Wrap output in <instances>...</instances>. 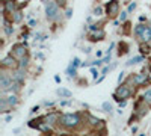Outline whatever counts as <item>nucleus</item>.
Instances as JSON below:
<instances>
[{"instance_id": "1", "label": "nucleus", "mask_w": 151, "mask_h": 136, "mask_svg": "<svg viewBox=\"0 0 151 136\" xmlns=\"http://www.w3.org/2000/svg\"><path fill=\"white\" fill-rule=\"evenodd\" d=\"M60 121L67 129H74L79 126L80 122V117L77 114H67V115H62L60 117Z\"/></svg>"}, {"instance_id": "2", "label": "nucleus", "mask_w": 151, "mask_h": 136, "mask_svg": "<svg viewBox=\"0 0 151 136\" xmlns=\"http://www.w3.org/2000/svg\"><path fill=\"white\" fill-rule=\"evenodd\" d=\"M118 9H119V2L118 0H110V2L106 5V12L110 18H113L118 14Z\"/></svg>"}, {"instance_id": "3", "label": "nucleus", "mask_w": 151, "mask_h": 136, "mask_svg": "<svg viewBox=\"0 0 151 136\" xmlns=\"http://www.w3.org/2000/svg\"><path fill=\"white\" fill-rule=\"evenodd\" d=\"M132 95V91L127 88V86H119L116 89V92L113 94V98H115L116 101H121V98H129Z\"/></svg>"}, {"instance_id": "4", "label": "nucleus", "mask_w": 151, "mask_h": 136, "mask_svg": "<svg viewBox=\"0 0 151 136\" xmlns=\"http://www.w3.org/2000/svg\"><path fill=\"white\" fill-rule=\"evenodd\" d=\"M45 15L48 20H55L58 15V5L56 3H47L45 6Z\"/></svg>"}, {"instance_id": "5", "label": "nucleus", "mask_w": 151, "mask_h": 136, "mask_svg": "<svg viewBox=\"0 0 151 136\" xmlns=\"http://www.w3.org/2000/svg\"><path fill=\"white\" fill-rule=\"evenodd\" d=\"M12 50H14V56H18V58L26 56V53H27L26 44H15L14 47H12Z\"/></svg>"}, {"instance_id": "6", "label": "nucleus", "mask_w": 151, "mask_h": 136, "mask_svg": "<svg viewBox=\"0 0 151 136\" xmlns=\"http://www.w3.org/2000/svg\"><path fill=\"white\" fill-rule=\"evenodd\" d=\"M12 85H14V82H12L8 76H2V77H0V88H2V91L9 89Z\"/></svg>"}, {"instance_id": "7", "label": "nucleus", "mask_w": 151, "mask_h": 136, "mask_svg": "<svg viewBox=\"0 0 151 136\" xmlns=\"http://www.w3.org/2000/svg\"><path fill=\"white\" fill-rule=\"evenodd\" d=\"M59 118H60V115H59L58 112H53V114H48V115L44 118V121L47 122V124H56Z\"/></svg>"}, {"instance_id": "8", "label": "nucleus", "mask_w": 151, "mask_h": 136, "mask_svg": "<svg viewBox=\"0 0 151 136\" xmlns=\"http://www.w3.org/2000/svg\"><path fill=\"white\" fill-rule=\"evenodd\" d=\"M3 67H6V68H15V67H17L15 59L12 58V56H6V58L3 59Z\"/></svg>"}, {"instance_id": "9", "label": "nucleus", "mask_w": 151, "mask_h": 136, "mask_svg": "<svg viewBox=\"0 0 151 136\" xmlns=\"http://www.w3.org/2000/svg\"><path fill=\"white\" fill-rule=\"evenodd\" d=\"M139 38H141L142 41H145V42H148V41L151 40V27H144V30H142V33L139 35Z\"/></svg>"}, {"instance_id": "10", "label": "nucleus", "mask_w": 151, "mask_h": 136, "mask_svg": "<svg viewBox=\"0 0 151 136\" xmlns=\"http://www.w3.org/2000/svg\"><path fill=\"white\" fill-rule=\"evenodd\" d=\"M42 121H44V118L32 119V121H29V127H32V129H41V126H42Z\"/></svg>"}, {"instance_id": "11", "label": "nucleus", "mask_w": 151, "mask_h": 136, "mask_svg": "<svg viewBox=\"0 0 151 136\" xmlns=\"http://www.w3.org/2000/svg\"><path fill=\"white\" fill-rule=\"evenodd\" d=\"M88 119H89L91 126H94V127H103V126H104V124H103V121H100L98 118H95V117H92V115L88 117Z\"/></svg>"}, {"instance_id": "12", "label": "nucleus", "mask_w": 151, "mask_h": 136, "mask_svg": "<svg viewBox=\"0 0 151 136\" xmlns=\"http://www.w3.org/2000/svg\"><path fill=\"white\" fill-rule=\"evenodd\" d=\"M104 38V32L101 30V29H97V30H94V35H92V41H100V40H103Z\"/></svg>"}, {"instance_id": "13", "label": "nucleus", "mask_w": 151, "mask_h": 136, "mask_svg": "<svg viewBox=\"0 0 151 136\" xmlns=\"http://www.w3.org/2000/svg\"><path fill=\"white\" fill-rule=\"evenodd\" d=\"M145 100H142V101H137L136 103V114L139 115V117H142V115H145V112H147V109L145 107H142V103H144Z\"/></svg>"}, {"instance_id": "14", "label": "nucleus", "mask_w": 151, "mask_h": 136, "mask_svg": "<svg viewBox=\"0 0 151 136\" xmlns=\"http://www.w3.org/2000/svg\"><path fill=\"white\" fill-rule=\"evenodd\" d=\"M147 77H148V74H137V76L133 79V82H134L136 85H141V83H144V82L147 80Z\"/></svg>"}, {"instance_id": "15", "label": "nucleus", "mask_w": 151, "mask_h": 136, "mask_svg": "<svg viewBox=\"0 0 151 136\" xmlns=\"http://www.w3.org/2000/svg\"><path fill=\"white\" fill-rule=\"evenodd\" d=\"M12 77H14V80H15V82H21V80H23V77H24V71H23V68H21V70H18V71H15Z\"/></svg>"}, {"instance_id": "16", "label": "nucleus", "mask_w": 151, "mask_h": 136, "mask_svg": "<svg viewBox=\"0 0 151 136\" xmlns=\"http://www.w3.org/2000/svg\"><path fill=\"white\" fill-rule=\"evenodd\" d=\"M14 9H15L14 2H8V3H5V9H3V12H5V14H9V12H14Z\"/></svg>"}, {"instance_id": "17", "label": "nucleus", "mask_w": 151, "mask_h": 136, "mask_svg": "<svg viewBox=\"0 0 151 136\" xmlns=\"http://www.w3.org/2000/svg\"><path fill=\"white\" fill-rule=\"evenodd\" d=\"M6 100H8V103H9L11 106H14V104H17V103H18V98H17V95H15V94H11V95H8Z\"/></svg>"}, {"instance_id": "18", "label": "nucleus", "mask_w": 151, "mask_h": 136, "mask_svg": "<svg viewBox=\"0 0 151 136\" xmlns=\"http://www.w3.org/2000/svg\"><path fill=\"white\" fill-rule=\"evenodd\" d=\"M58 94H59L60 97H65V98L71 97V91H68V89H65V88H59V89H58Z\"/></svg>"}, {"instance_id": "19", "label": "nucleus", "mask_w": 151, "mask_h": 136, "mask_svg": "<svg viewBox=\"0 0 151 136\" xmlns=\"http://www.w3.org/2000/svg\"><path fill=\"white\" fill-rule=\"evenodd\" d=\"M127 52H129V45L125 44V42H121V44H119V52H118V55L121 56V55H125Z\"/></svg>"}, {"instance_id": "20", "label": "nucleus", "mask_w": 151, "mask_h": 136, "mask_svg": "<svg viewBox=\"0 0 151 136\" xmlns=\"http://www.w3.org/2000/svg\"><path fill=\"white\" fill-rule=\"evenodd\" d=\"M27 62H29V58H27V56H23V58L20 59V64H18V67H20V68H24V67L27 65Z\"/></svg>"}, {"instance_id": "21", "label": "nucleus", "mask_w": 151, "mask_h": 136, "mask_svg": "<svg viewBox=\"0 0 151 136\" xmlns=\"http://www.w3.org/2000/svg\"><path fill=\"white\" fill-rule=\"evenodd\" d=\"M21 18H23V14H21L20 11H15V12H14V21H15V23H20Z\"/></svg>"}, {"instance_id": "22", "label": "nucleus", "mask_w": 151, "mask_h": 136, "mask_svg": "<svg viewBox=\"0 0 151 136\" xmlns=\"http://www.w3.org/2000/svg\"><path fill=\"white\" fill-rule=\"evenodd\" d=\"M144 100H145V103H148V104L151 106V89L144 94Z\"/></svg>"}, {"instance_id": "23", "label": "nucleus", "mask_w": 151, "mask_h": 136, "mask_svg": "<svg viewBox=\"0 0 151 136\" xmlns=\"http://www.w3.org/2000/svg\"><path fill=\"white\" fill-rule=\"evenodd\" d=\"M101 107H103V110H104V112H112V104H110L109 101H104Z\"/></svg>"}, {"instance_id": "24", "label": "nucleus", "mask_w": 151, "mask_h": 136, "mask_svg": "<svg viewBox=\"0 0 151 136\" xmlns=\"http://www.w3.org/2000/svg\"><path fill=\"white\" fill-rule=\"evenodd\" d=\"M142 60V58L141 56H136V58H133V59H130L129 62H127V65H133V64H137V62H141Z\"/></svg>"}, {"instance_id": "25", "label": "nucleus", "mask_w": 151, "mask_h": 136, "mask_svg": "<svg viewBox=\"0 0 151 136\" xmlns=\"http://www.w3.org/2000/svg\"><path fill=\"white\" fill-rule=\"evenodd\" d=\"M144 27H145V26H144V24H139V26H136V29H134V33H136L137 36H139V35L142 33V30H144Z\"/></svg>"}, {"instance_id": "26", "label": "nucleus", "mask_w": 151, "mask_h": 136, "mask_svg": "<svg viewBox=\"0 0 151 136\" xmlns=\"http://www.w3.org/2000/svg\"><path fill=\"white\" fill-rule=\"evenodd\" d=\"M68 74H70V76H74V74H76V67L73 64L68 67Z\"/></svg>"}, {"instance_id": "27", "label": "nucleus", "mask_w": 151, "mask_h": 136, "mask_svg": "<svg viewBox=\"0 0 151 136\" xmlns=\"http://www.w3.org/2000/svg\"><path fill=\"white\" fill-rule=\"evenodd\" d=\"M139 50H141L142 53H145V55H147V53L150 52V47H148V45H141V47H139Z\"/></svg>"}, {"instance_id": "28", "label": "nucleus", "mask_w": 151, "mask_h": 136, "mask_svg": "<svg viewBox=\"0 0 151 136\" xmlns=\"http://www.w3.org/2000/svg\"><path fill=\"white\" fill-rule=\"evenodd\" d=\"M101 12H103V9L100 8V6H97V8L94 9V14H95V15H101Z\"/></svg>"}, {"instance_id": "29", "label": "nucleus", "mask_w": 151, "mask_h": 136, "mask_svg": "<svg viewBox=\"0 0 151 136\" xmlns=\"http://www.w3.org/2000/svg\"><path fill=\"white\" fill-rule=\"evenodd\" d=\"M127 14H129V11H124V12H121V17H119V18H121V21H124L125 18H127Z\"/></svg>"}, {"instance_id": "30", "label": "nucleus", "mask_w": 151, "mask_h": 136, "mask_svg": "<svg viewBox=\"0 0 151 136\" xmlns=\"http://www.w3.org/2000/svg\"><path fill=\"white\" fill-rule=\"evenodd\" d=\"M91 73H92V76H94V79L97 80V77H98V71H97V70H95V68L92 67V68H91Z\"/></svg>"}, {"instance_id": "31", "label": "nucleus", "mask_w": 151, "mask_h": 136, "mask_svg": "<svg viewBox=\"0 0 151 136\" xmlns=\"http://www.w3.org/2000/svg\"><path fill=\"white\" fill-rule=\"evenodd\" d=\"M134 8H136V3L133 2V3H130V6H129V12H133L134 11Z\"/></svg>"}, {"instance_id": "32", "label": "nucleus", "mask_w": 151, "mask_h": 136, "mask_svg": "<svg viewBox=\"0 0 151 136\" xmlns=\"http://www.w3.org/2000/svg\"><path fill=\"white\" fill-rule=\"evenodd\" d=\"M5 30H6V35H11L12 32H14V29H12V27H9V26H6V29H5Z\"/></svg>"}, {"instance_id": "33", "label": "nucleus", "mask_w": 151, "mask_h": 136, "mask_svg": "<svg viewBox=\"0 0 151 136\" xmlns=\"http://www.w3.org/2000/svg\"><path fill=\"white\" fill-rule=\"evenodd\" d=\"M73 65H74V67L80 65V60H79V58H74V62H73Z\"/></svg>"}, {"instance_id": "34", "label": "nucleus", "mask_w": 151, "mask_h": 136, "mask_svg": "<svg viewBox=\"0 0 151 136\" xmlns=\"http://www.w3.org/2000/svg\"><path fill=\"white\" fill-rule=\"evenodd\" d=\"M65 3H67V0H58V5L60 6H65Z\"/></svg>"}, {"instance_id": "35", "label": "nucleus", "mask_w": 151, "mask_h": 136, "mask_svg": "<svg viewBox=\"0 0 151 136\" xmlns=\"http://www.w3.org/2000/svg\"><path fill=\"white\" fill-rule=\"evenodd\" d=\"M71 15H73V9H68L67 11V18H70Z\"/></svg>"}, {"instance_id": "36", "label": "nucleus", "mask_w": 151, "mask_h": 136, "mask_svg": "<svg viewBox=\"0 0 151 136\" xmlns=\"http://www.w3.org/2000/svg\"><path fill=\"white\" fill-rule=\"evenodd\" d=\"M124 79V73H121L119 76H118V83H121V80Z\"/></svg>"}, {"instance_id": "37", "label": "nucleus", "mask_w": 151, "mask_h": 136, "mask_svg": "<svg viewBox=\"0 0 151 136\" xmlns=\"http://www.w3.org/2000/svg\"><path fill=\"white\" fill-rule=\"evenodd\" d=\"M109 60H110V55H107V56L103 59V62H109Z\"/></svg>"}, {"instance_id": "38", "label": "nucleus", "mask_w": 151, "mask_h": 136, "mask_svg": "<svg viewBox=\"0 0 151 136\" xmlns=\"http://www.w3.org/2000/svg\"><path fill=\"white\" fill-rule=\"evenodd\" d=\"M125 104H127V103H125V100L124 101H119V107H125Z\"/></svg>"}, {"instance_id": "39", "label": "nucleus", "mask_w": 151, "mask_h": 136, "mask_svg": "<svg viewBox=\"0 0 151 136\" xmlns=\"http://www.w3.org/2000/svg\"><path fill=\"white\" fill-rule=\"evenodd\" d=\"M97 29H98L97 24H92V26H91V30H97Z\"/></svg>"}, {"instance_id": "40", "label": "nucleus", "mask_w": 151, "mask_h": 136, "mask_svg": "<svg viewBox=\"0 0 151 136\" xmlns=\"http://www.w3.org/2000/svg\"><path fill=\"white\" fill-rule=\"evenodd\" d=\"M11 119H12V117H11V115H8V117H6V119H5V121H6V122H9V121H11Z\"/></svg>"}, {"instance_id": "41", "label": "nucleus", "mask_w": 151, "mask_h": 136, "mask_svg": "<svg viewBox=\"0 0 151 136\" xmlns=\"http://www.w3.org/2000/svg\"><path fill=\"white\" fill-rule=\"evenodd\" d=\"M8 2H14V0H3V3H8Z\"/></svg>"}, {"instance_id": "42", "label": "nucleus", "mask_w": 151, "mask_h": 136, "mask_svg": "<svg viewBox=\"0 0 151 136\" xmlns=\"http://www.w3.org/2000/svg\"><path fill=\"white\" fill-rule=\"evenodd\" d=\"M42 2H48V0H42Z\"/></svg>"}]
</instances>
